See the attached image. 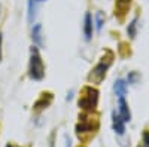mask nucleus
<instances>
[{
  "instance_id": "obj_10",
  "label": "nucleus",
  "mask_w": 149,
  "mask_h": 147,
  "mask_svg": "<svg viewBox=\"0 0 149 147\" xmlns=\"http://www.w3.org/2000/svg\"><path fill=\"white\" fill-rule=\"evenodd\" d=\"M113 91H115V95H118V98L124 97L127 94V82L122 80V79H118L113 85Z\"/></svg>"
},
{
  "instance_id": "obj_9",
  "label": "nucleus",
  "mask_w": 149,
  "mask_h": 147,
  "mask_svg": "<svg viewBox=\"0 0 149 147\" xmlns=\"http://www.w3.org/2000/svg\"><path fill=\"white\" fill-rule=\"evenodd\" d=\"M51 103H52V94H51V92H43V94H40V98H39V100L36 101L34 110H36V112H40V110L46 108Z\"/></svg>"
},
{
  "instance_id": "obj_3",
  "label": "nucleus",
  "mask_w": 149,
  "mask_h": 147,
  "mask_svg": "<svg viewBox=\"0 0 149 147\" xmlns=\"http://www.w3.org/2000/svg\"><path fill=\"white\" fill-rule=\"evenodd\" d=\"M97 103H98V91L93 86H84L78 101L79 108L84 113H93L95 112Z\"/></svg>"
},
{
  "instance_id": "obj_6",
  "label": "nucleus",
  "mask_w": 149,
  "mask_h": 147,
  "mask_svg": "<svg viewBox=\"0 0 149 147\" xmlns=\"http://www.w3.org/2000/svg\"><path fill=\"white\" fill-rule=\"evenodd\" d=\"M118 113L122 117L124 122H130L131 120V113H130V108H128V103L125 101L124 97H119L118 100Z\"/></svg>"
},
{
  "instance_id": "obj_17",
  "label": "nucleus",
  "mask_w": 149,
  "mask_h": 147,
  "mask_svg": "<svg viewBox=\"0 0 149 147\" xmlns=\"http://www.w3.org/2000/svg\"><path fill=\"white\" fill-rule=\"evenodd\" d=\"M0 59H2V33H0Z\"/></svg>"
},
{
  "instance_id": "obj_4",
  "label": "nucleus",
  "mask_w": 149,
  "mask_h": 147,
  "mask_svg": "<svg viewBox=\"0 0 149 147\" xmlns=\"http://www.w3.org/2000/svg\"><path fill=\"white\" fill-rule=\"evenodd\" d=\"M29 76L33 80H42L45 76V66L37 46H31L30 49V63H29Z\"/></svg>"
},
{
  "instance_id": "obj_11",
  "label": "nucleus",
  "mask_w": 149,
  "mask_h": 147,
  "mask_svg": "<svg viewBox=\"0 0 149 147\" xmlns=\"http://www.w3.org/2000/svg\"><path fill=\"white\" fill-rule=\"evenodd\" d=\"M31 39L36 45L42 43V26L40 24H36V26L31 28Z\"/></svg>"
},
{
  "instance_id": "obj_16",
  "label": "nucleus",
  "mask_w": 149,
  "mask_h": 147,
  "mask_svg": "<svg viewBox=\"0 0 149 147\" xmlns=\"http://www.w3.org/2000/svg\"><path fill=\"white\" fill-rule=\"evenodd\" d=\"M37 2H43V0H29V19H31L34 15V5Z\"/></svg>"
},
{
  "instance_id": "obj_13",
  "label": "nucleus",
  "mask_w": 149,
  "mask_h": 147,
  "mask_svg": "<svg viewBox=\"0 0 149 147\" xmlns=\"http://www.w3.org/2000/svg\"><path fill=\"white\" fill-rule=\"evenodd\" d=\"M103 24H104V14L98 10L97 14H95V28H97L98 31H100V30H102V27H103Z\"/></svg>"
},
{
  "instance_id": "obj_2",
  "label": "nucleus",
  "mask_w": 149,
  "mask_h": 147,
  "mask_svg": "<svg viewBox=\"0 0 149 147\" xmlns=\"http://www.w3.org/2000/svg\"><path fill=\"white\" fill-rule=\"evenodd\" d=\"M90 113H82L79 116V124L76 126V134L81 140H90L91 137H94V134L98 129V120L97 116L91 117L88 116Z\"/></svg>"
},
{
  "instance_id": "obj_14",
  "label": "nucleus",
  "mask_w": 149,
  "mask_h": 147,
  "mask_svg": "<svg viewBox=\"0 0 149 147\" xmlns=\"http://www.w3.org/2000/svg\"><path fill=\"white\" fill-rule=\"evenodd\" d=\"M137 147H149V129H145L142 134V140Z\"/></svg>"
},
{
  "instance_id": "obj_8",
  "label": "nucleus",
  "mask_w": 149,
  "mask_h": 147,
  "mask_svg": "<svg viewBox=\"0 0 149 147\" xmlns=\"http://www.w3.org/2000/svg\"><path fill=\"white\" fill-rule=\"evenodd\" d=\"M93 31H94V26H93V17L90 12H86L84 17V34H85V40H91L93 39Z\"/></svg>"
},
{
  "instance_id": "obj_7",
  "label": "nucleus",
  "mask_w": 149,
  "mask_h": 147,
  "mask_svg": "<svg viewBox=\"0 0 149 147\" xmlns=\"http://www.w3.org/2000/svg\"><path fill=\"white\" fill-rule=\"evenodd\" d=\"M112 126H113V131L118 135H122V134L125 132V122L122 120V117L116 112L112 113Z\"/></svg>"
},
{
  "instance_id": "obj_12",
  "label": "nucleus",
  "mask_w": 149,
  "mask_h": 147,
  "mask_svg": "<svg viewBox=\"0 0 149 147\" xmlns=\"http://www.w3.org/2000/svg\"><path fill=\"white\" fill-rule=\"evenodd\" d=\"M136 33H137V17H134L133 21L128 24V27H127V34L130 36V39L136 37Z\"/></svg>"
},
{
  "instance_id": "obj_5",
  "label": "nucleus",
  "mask_w": 149,
  "mask_h": 147,
  "mask_svg": "<svg viewBox=\"0 0 149 147\" xmlns=\"http://www.w3.org/2000/svg\"><path fill=\"white\" fill-rule=\"evenodd\" d=\"M131 3H133V0H116V3H115V17H118L119 21H122L124 17L128 14V10L131 8Z\"/></svg>"
},
{
  "instance_id": "obj_1",
  "label": "nucleus",
  "mask_w": 149,
  "mask_h": 147,
  "mask_svg": "<svg viewBox=\"0 0 149 147\" xmlns=\"http://www.w3.org/2000/svg\"><path fill=\"white\" fill-rule=\"evenodd\" d=\"M113 52L109 51V49H106L104 51V55L100 58V61L97 63V66L90 71V75H88V82L91 83H95V85H100L104 77H106V73L109 70V67L112 66V63H113Z\"/></svg>"
},
{
  "instance_id": "obj_15",
  "label": "nucleus",
  "mask_w": 149,
  "mask_h": 147,
  "mask_svg": "<svg viewBox=\"0 0 149 147\" xmlns=\"http://www.w3.org/2000/svg\"><path fill=\"white\" fill-rule=\"evenodd\" d=\"M139 77H140V76H139L137 71H130L128 76H127V83H128V85H134L136 82L139 80Z\"/></svg>"
},
{
  "instance_id": "obj_18",
  "label": "nucleus",
  "mask_w": 149,
  "mask_h": 147,
  "mask_svg": "<svg viewBox=\"0 0 149 147\" xmlns=\"http://www.w3.org/2000/svg\"><path fill=\"white\" fill-rule=\"evenodd\" d=\"M6 147H15V146H14V144H8Z\"/></svg>"
}]
</instances>
